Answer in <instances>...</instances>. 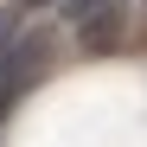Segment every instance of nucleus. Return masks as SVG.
<instances>
[{
    "label": "nucleus",
    "mask_w": 147,
    "mask_h": 147,
    "mask_svg": "<svg viewBox=\"0 0 147 147\" xmlns=\"http://www.w3.org/2000/svg\"><path fill=\"white\" fill-rule=\"evenodd\" d=\"M115 0H70V26H83V19H96V13H109Z\"/></svg>",
    "instance_id": "4"
},
{
    "label": "nucleus",
    "mask_w": 147,
    "mask_h": 147,
    "mask_svg": "<svg viewBox=\"0 0 147 147\" xmlns=\"http://www.w3.org/2000/svg\"><path fill=\"white\" fill-rule=\"evenodd\" d=\"M19 7H51V0H19Z\"/></svg>",
    "instance_id": "5"
},
{
    "label": "nucleus",
    "mask_w": 147,
    "mask_h": 147,
    "mask_svg": "<svg viewBox=\"0 0 147 147\" xmlns=\"http://www.w3.org/2000/svg\"><path fill=\"white\" fill-rule=\"evenodd\" d=\"M121 32H128V13H121V0H115L109 13H96V19H83V26H77V45L102 58V51H115V45H121Z\"/></svg>",
    "instance_id": "2"
},
{
    "label": "nucleus",
    "mask_w": 147,
    "mask_h": 147,
    "mask_svg": "<svg viewBox=\"0 0 147 147\" xmlns=\"http://www.w3.org/2000/svg\"><path fill=\"white\" fill-rule=\"evenodd\" d=\"M45 64H51V32H26V38H19V51H13V64L0 70V115H7L19 96L45 77Z\"/></svg>",
    "instance_id": "1"
},
{
    "label": "nucleus",
    "mask_w": 147,
    "mask_h": 147,
    "mask_svg": "<svg viewBox=\"0 0 147 147\" xmlns=\"http://www.w3.org/2000/svg\"><path fill=\"white\" fill-rule=\"evenodd\" d=\"M19 38H26V32H19V19H13V13H0V70L13 64V51H19Z\"/></svg>",
    "instance_id": "3"
}]
</instances>
